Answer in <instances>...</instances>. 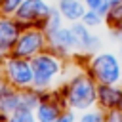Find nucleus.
Here are the masks:
<instances>
[{"label":"nucleus","mask_w":122,"mask_h":122,"mask_svg":"<svg viewBox=\"0 0 122 122\" xmlns=\"http://www.w3.org/2000/svg\"><path fill=\"white\" fill-rule=\"evenodd\" d=\"M118 109H120V111H122V101H120V105H118Z\"/></svg>","instance_id":"5701e85b"},{"label":"nucleus","mask_w":122,"mask_h":122,"mask_svg":"<svg viewBox=\"0 0 122 122\" xmlns=\"http://www.w3.org/2000/svg\"><path fill=\"white\" fill-rule=\"evenodd\" d=\"M97 99V90L92 78L80 74L74 76V80L69 86V93H67V101L71 103V107L74 109H88L92 107V103H95Z\"/></svg>","instance_id":"20e7f679"},{"label":"nucleus","mask_w":122,"mask_h":122,"mask_svg":"<svg viewBox=\"0 0 122 122\" xmlns=\"http://www.w3.org/2000/svg\"><path fill=\"white\" fill-rule=\"evenodd\" d=\"M120 82H122V76H120Z\"/></svg>","instance_id":"393cba45"},{"label":"nucleus","mask_w":122,"mask_h":122,"mask_svg":"<svg viewBox=\"0 0 122 122\" xmlns=\"http://www.w3.org/2000/svg\"><path fill=\"white\" fill-rule=\"evenodd\" d=\"M6 76L11 84L15 86H29L32 84V67H30V61L23 59V57H15L11 55L8 61H6Z\"/></svg>","instance_id":"423d86ee"},{"label":"nucleus","mask_w":122,"mask_h":122,"mask_svg":"<svg viewBox=\"0 0 122 122\" xmlns=\"http://www.w3.org/2000/svg\"><path fill=\"white\" fill-rule=\"evenodd\" d=\"M72 29V36H74V50H82V51H97L99 46H101V40L82 23V21H76L71 25Z\"/></svg>","instance_id":"6e6552de"},{"label":"nucleus","mask_w":122,"mask_h":122,"mask_svg":"<svg viewBox=\"0 0 122 122\" xmlns=\"http://www.w3.org/2000/svg\"><path fill=\"white\" fill-rule=\"evenodd\" d=\"M120 51H122V48H120Z\"/></svg>","instance_id":"a878e982"},{"label":"nucleus","mask_w":122,"mask_h":122,"mask_svg":"<svg viewBox=\"0 0 122 122\" xmlns=\"http://www.w3.org/2000/svg\"><path fill=\"white\" fill-rule=\"evenodd\" d=\"M84 4H86L88 10H93V11L101 13L103 17H105L107 11L111 10V2H109V0H84Z\"/></svg>","instance_id":"dca6fc26"},{"label":"nucleus","mask_w":122,"mask_h":122,"mask_svg":"<svg viewBox=\"0 0 122 122\" xmlns=\"http://www.w3.org/2000/svg\"><path fill=\"white\" fill-rule=\"evenodd\" d=\"M23 2L25 0H4L0 6V15H13Z\"/></svg>","instance_id":"a211bd4d"},{"label":"nucleus","mask_w":122,"mask_h":122,"mask_svg":"<svg viewBox=\"0 0 122 122\" xmlns=\"http://www.w3.org/2000/svg\"><path fill=\"white\" fill-rule=\"evenodd\" d=\"M59 116V109L53 103H38L36 107V120L38 122H55Z\"/></svg>","instance_id":"ddd939ff"},{"label":"nucleus","mask_w":122,"mask_h":122,"mask_svg":"<svg viewBox=\"0 0 122 122\" xmlns=\"http://www.w3.org/2000/svg\"><path fill=\"white\" fill-rule=\"evenodd\" d=\"M46 42L55 48L57 51H71L74 50V36H72V29L71 27H57L50 32H46Z\"/></svg>","instance_id":"1a4fd4ad"},{"label":"nucleus","mask_w":122,"mask_h":122,"mask_svg":"<svg viewBox=\"0 0 122 122\" xmlns=\"http://www.w3.org/2000/svg\"><path fill=\"white\" fill-rule=\"evenodd\" d=\"M10 122H36V118L32 116L29 109H17L15 112H11Z\"/></svg>","instance_id":"f3484780"},{"label":"nucleus","mask_w":122,"mask_h":122,"mask_svg":"<svg viewBox=\"0 0 122 122\" xmlns=\"http://www.w3.org/2000/svg\"><path fill=\"white\" fill-rule=\"evenodd\" d=\"M105 21H107L112 29H116V27L122 23V2L111 6V10H109L107 15H105Z\"/></svg>","instance_id":"4468645a"},{"label":"nucleus","mask_w":122,"mask_h":122,"mask_svg":"<svg viewBox=\"0 0 122 122\" xmlns=\"http://www.w3.org/2000/svg\"><path fill=\"white\" fill-rule=\"evenodd\" d=\"M111 2V6H114V4H118V2H122V0H109Z\"/></svg>","instance_id":"4be33fe9"},{"label":"nucleus","mask_w":122,"mask_h":122,"mask_svg":"<svg viewBox=\"0 0 122 122\" xmlns=\"http://www.w3.org/2000/svg\"><path fill=\"white\" fill-rule=\"evenodd\" d=\"M46 46V32L40 27H25L15 40V46L11 50V55L15 57H34L38 55Z\"/></svg>","instance_id":"f03ea898"},{"label":"nucleus","mask_w":122,"mask_h":122,"mask_svg":"<svg viewBox=\"0 0 122 122\" xmlns=\"http://www.w3.org/2000/svg\"><path fill=\"white\" fill-rule=\"evenodd\" d=\"M21 109V93L11 92L6 84L0 86V111L2 112H15Z\"/></svg>","instance_id":"9b49d317"},{"label":"nucleus","mask_w":122,"mask_h":122,"mask_svg":"<svg viewBox=\"0 0 122 122\" xmlns=\"http://www.w3.org/2000/svg\"><path fill=\"white\" fill-rule=\"evenodd\" d=\"M55 122H74V116H72V112H65V114L57 116Z\"/></svg>","instance_id":"412c9836"},{"label":"nucleus","mask_w":122,"mask_h":122,"mask_svg":"<svg viewBox=\"0 0 122 122\" xmlns=\"http://www.w3.org/2000/svg\"><path fill=\"white\" fill-rule=\"evenodd\" d=\"M2 2H4V0H0V6H2Z\"/></svg>","instance_id":"b1692460"},{"label":"nucleus","mask_w":122,"mask_h":122,"mask_svg":"<svg viewBox=\"0 0 122 122\" xmlns=\"http://www.w3.org/2000/svg\"><path fill=\"white\" fill-rule=\"evenodd\" d=\"M30 67H32V84L36 88H46L51 84L53 76L61 71V61L48 51H40L38 55L30 57Z\"/></svg>","instance_id":"7ed1b4c3"},{"label":"nucleus","mask_w":122,"mask_h":122,"mask_svg":"<svg viewBox=\"0 0 122 122\" xmlns=\"http://www.w3.org/2000/svg\"><path fill=\"white\" fill-rule=\"evenodd\" d=\"M21 30L23 25L17 23L13 15H0V55L11 53Z\"/></svg>","instance_id":"0eeeda50"},{"label":"nucleus","mask_w":122,"mask_h":122,"mask_svg":"<svg viewBox=\"0 0 122 122\" xmlns=\"http://www.w3.org/2000/svg\"><path fill=\"white\" fill-rule=\"evenodd\" d=\"M88 29H93V27H99L103 21H105V17L101 15V13H97V11H93V10H86V13L82 15V19H80Z\"/></svg>","instance_id":"2eb2a0df"},{"label":"nucleus","mask_w":122,"mask_h":122,"mask_svg":"<svg viewBox=\"0 0 122 122\" xmlns=\"http://www.w3.org/2000/svg\"><path fill=\"white\" fill-rule=\"evenodd\" d=\"M97 99L109 107V109H118L120 101H122V90L114 88V86H105L101 84V88L97 90Z\"/></svg>","instance_id":"f8f14e48"},{"label":"nucleus","mask_w":122,"mask_h":122,"mask_svg":"<svg viewBox=\"0 0 122 122\" xmlns=\"http://www.w3.org/2000/svg\"><path fill=\"white\" fill-rule=\"evenodd\" d=\"M93 78L105 86H114L120 80V63L114 53H99L90 67Z\"/></svg>","instance_id":"39448f33"},{"label":"nucleus","mask_w":122,"mask_h":122,"mask_svg":"<svg viewBox=\"0 0 122 122\" xmlns=\"http://www.w3.org/2000/svg\"><path fill=\"white\" fill-rule=\"evenodd\" d=\"M51 10H53V6L48 0H25L17 8L13 17L23 27H40L42 29L46 19L50 17Z\"/></svg>","instance_id":"f257e3e1"},{"label":"nucleus","mask_w":122,"mask_h":122,"mask_svg":"<svg viewBox=\"0 0 122 122\" xmlns=\"http://www.w3.org/2000/svg\"><path fill=\"white\" fill-rule=\"evenodd\" d=\"M57 11L61 13V17L69 23H76L82 19V15L86 13V4L84 0H57L55 4Z\"/></svg>","instance_id":"9d476101"},{"label":"nucleus","mask_w":122,"mask_h":122,"mask_svg":"<svg viewBox=\"0 0 122 122\" xmlns=\"http://www.w3.org/2000/svg\"><path fill=\"white\" fill-rule=\"evenodd\" d=\"M107 122H122V111L118 109H112L111 112H109V118H107Z\"/></svg>","instance_id":"aec40b11"},{"label":"nucleus","mask_w":122,"mask_h":122,"mask_svg":"<svg viewBox=\"0 0 122 122\" xmlns=\"http://www.w3.org/2000/svg\"><path fill=\"white\" fill-rule=\"evenodd\" d=\"M78 122H105V116L101 111H88L80 116Z\"/></svg>","instance_id":"6ab92c4d"}]
</instances>
